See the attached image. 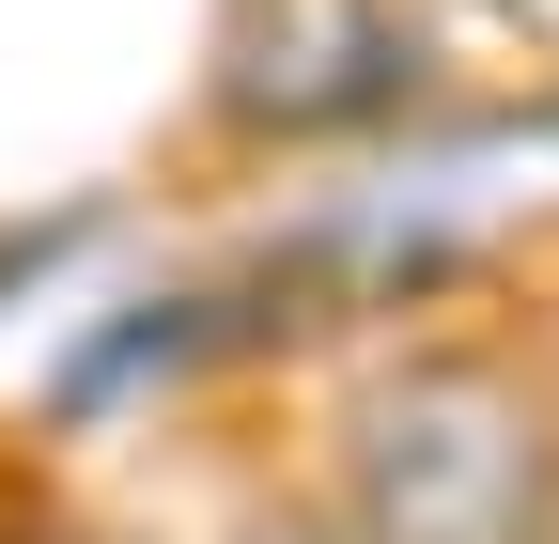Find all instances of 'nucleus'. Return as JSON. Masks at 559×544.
Instances as JSON below:
<instances>
[{"instance_id":"nucleus-2","label":"nucleus","mask_w":559,"mask_h":544,"mask_svg":"<svg viewBox=\"0 0 559 544\" xmlns=\"http://www.w3.org/2000/svg\"><path fill=\"white\" fill-rule=\"evenodd\" d=\"M419 94H436V47H419L404 16H373V0H342V16H296V32H249L218 109L249 125V141H373V125H404Z\"/></svg>"},{"instance_id":"nucleus-1","label":"nucleus","mask_w":559,"mask_h":544,"mask_svg":"<svg viewBox=\"0 0 559 544\" xmlns=\"http://www.w3.org/2000/svg\"><path fill=\"white\" fill-rule=\"evenodd\" d=\"M528 404L481 374V358H419L373 421H358V498H373V544H513L528 529Z\"/></svg>"}]
</instances>
